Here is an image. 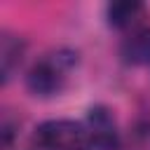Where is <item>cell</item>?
Wrapping results in <instances>:
<instances>
[{
    "label": "cell",
    "mask_w": 150,
    "mask_h": 150,
    "mask_svg": "<svg viewBox=\"0 0 150 150\" xmlns=\"http://www.w3.org/2000/svg\"><path fill=\"white\" fill-rule=\"evenodd\" d=\"M80 54L73 47H54L45 52L40 59L30 63V68L23 75V84L30 96L35 98H54L59 96L77 68Z\"/></svg>",
    "instance_id": "1"
},
{
    "label": "cell",
    "mask_w": 150,
    "mask_h": 150,
    "mask_svg": "<svg viewBox=\"0 0 150 150\" xmlns=\"http://www.w3.org/2000/svg\"><path fill=\"white\" fill-rule=\"evenodd\" d=\"M33 145L38 150H84L82 120H45L33 131Z\"/></svg>",
    "instance_id": "2"
},
{
    "label": "cell",
    "mask_w": 150,
    "mask_h": 150,
    "mask_svg": "<svg viewBox=\"0 0 150 150\" xmlns=\"http://www.w3.org/2000/svg\"><path fill=\"white\" fill-rule=\"evenodd\" d=\"M84 150H120L122 136L117 120L108 105H91L82 120Z\"/></svg>",
    "instance_id": "3"
},
{
    "label": "cell",
    "mask_w": 150,
    "mask_h": 150,
    "mask_svg": "<svg viewBox=\"0 0 150 150\" xmlns=\"http://www.w3.org/2000/svg\"><path fill=\"white\" fill-rule=\"evenodd\" d=\"M26 56V40L12 30H2L0 38V73H2V84H9L12 77L19 73L21 63Z\"/></svg>",
    "instance_id": "4"
},
{
    "label": "cell",
    "mask_w": 150,
    "mask_h": 150,
    "mask_svg": "<svg viewBox=\"0 0 150 150\" xmlns=\"http://www.w3.org/2000/svg\"><path fill=\"white\" fill-rule=\"evenodd\" d=\"M145 14V5L138 0H115L105 5V23L115 30L134 28Z\"/></svg>",
    "instance_id": "5"
},
{
    "label": "cell",
    "mask_w": 150,
    "mask_h": 150,
    "mask_svg": "<svg viewBox=\"0 0 150 150\" xmlns=\"http://www.w3.org/2000/svg\"><path fill=\"white\" fill-rule=\"evenodd\" d=\"M120 56L127 66H150V26L131 30L120 45Z\"/></svg>",
    "instance_id": "6"
},
{
    "label": "cell",
    "mask_w": 150,
    "mask_h": 150,
    "mask_svg": "<svg viewBox=\"0 0 150 150\" xmlns=\"http://www.w3.org/2000/svg\"><path fill=\"white\" fill-rule=\"evenodd\" d=\"M120 150H150V120L138 122L122 141Z\"/></svg>",
    "instance_id": "7"
},
{
    "label": "cell",
    "mask_w": 150,
    "mask_h": 150,
    "mask_svg": "<svg viewBox=\"0 0 150 150\" xmlns=\"http://www.w3.org/2000/svg\"><path fill=\"white\" fill-rule=\"evenodd\" d=\"M19 136V120H14L9 112H5L2 124H0V138H2V148H9L14 143V138Z\"/></svg>",
    "instance_id": "8"
}]
</instances>
